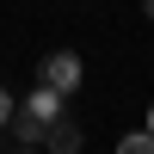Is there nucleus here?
<instances>
[{
  "label": "nucleus",
  "mask_w": 154,
  "mask_h": 154,
  "mask_svg": "<svg viewBox=\"0 0 154 154\" xmlns=\"http://www.w3.org/2000/svg\"><path fill=\"white\" fill-rule=\"evenodd\" d=\"M43 86H49V93H74V86H80V56L56 49V56L43 62Z\"/></svg>",
  "instance_id": "f03ea898"
},
{
  "label": "nucleus",
  "mask_w": 154,
  "mask_h": 154,
  "mask_svg": "<svg viewBox=\"0 0 154 154\" xmlns=\"http://www.w3.org/2000/svg\"><path fill=\"white\" fill-rule=\"evenodd\" d=\"M56 111H62V93H49V86H43L31 105H12V111H6V123L19 130V142H37V136H43V123L56 117Z\"/></svg>",
  "instance_id": "f257e3e1"
},
{
  "label": "nucleus",
  "mask_w": 154,
  "mask_h": 154,
  "mask_svg": "<svg viewBox=\"0 0 154 154\" xmlns=\"http://www.w3.org/2000/svg\"><path fill=\"white\" fill-rule=\"evenodd\" d=\"M37 142H49L56 154H74V148H80V123H68V117L56 111V117L43 123V136H37Z\"/></svg>",
  "instance_id": "7ed1b4c3"
},
{
  "label": "nucleus",
  "mask_w": 154,
  "mask_h": 154,
  "mask_svg": "<svg viewBox=\"0 0 154 154\" xmlns=\"http://www.w3.org/2000/svg\"><path fill=\"white\" fill-rule=\"evenodd\" d=\"M123 154H154V130H142V136H123Z\"/></svg>",
  "instance_id": "20e7f679"
},
{
  "label": "nucleus",
  "mask_w": 154,
  "mask_h": 154,
  "mask_svg": "<svg viewBox=\"0 0 154 154\" xmlns=\"http://www.w3.org/2000/svg\"><path fill=\"white\" fill-rule=\"evenodd\" d=\"M148 19H154V0H148Z\"/></svg>",
  "instance_id": "423d86ee"
},
{
  "label": "nucleus",
  "mask_w": 154,
  "mask_h": 154,
  "mask_svg": "<svg viewBox=\"0 0 154 154\" xmlns=\"http://www.w3.org/2000/svg\"><path fill=\"white\" fill-rule=\"evenodd\" d=\"M148 130H154V117H148Z\"/></svg>",
  "instance_id": "0eeeda50"
},
{
  "label": "nucleus",
  "mask_w": 154,
  "mask_h": 154,
  "mask_svg": "<svg viewBox=\"0 0 154 154\" xmlns=\"http://www.w3.org/2000/svg\"><path fill=\"white\" fill-rule=\"evenodd\" d=\"M6 111H12V99H6V86H0V123H6Z\"/></svg>",
  "instance_id": "39448f33"
}]
</instances>
